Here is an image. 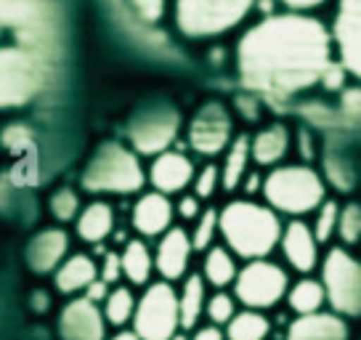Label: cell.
Listing matches in <instances>:
<instances>
[{"instance_id":"52a82bcc","label":"cell","mask_w":361,"mask_h":340,"mask_svg":"<svg viewBox=\"0 0 361 340\" xmlns=\"http://www.w3.org/2000/svg\"><path fill=\"white\" fill-rule=\"evenodd\" d=\"M48 78V56L24 46H0V109L30 104L43 93Z\"/></svg>"},{"instance_id":"d590c367","label":"cell","mask_w":361,"mask_h":340,"mask_svg":"<svg viewBox=\"0 0 361 340\" xmlns=\"http://www.w3.org/2000/svg\"><path fill=\"white\" fill-rule=\"evenodd\" d=\"M224 189V178H221V165H215V162H207L202 168L197 170V176H194V183H192V194H197L200 200H213L215 194Z\"/></svg>"},{"instance_id":"c3c4849f","label":"cell","mask_w":361,"mask_h":340,"mask_svg":"<svg viewBox=\"0 0 361 340\" xmlns=\"http://www.w3.org/2000/svg\"><path fill=\"white\" fill-rule=\"evenodd\" d=\"M109 340H141V338L135 335L133 329H117V332H114V335Z\"/></svg>"},{"instance_id":"603a6c76","label":"cell","mask_w":361,"mask_h":340,"mask_svg":"<svg viewBox=\"0 0 361 340\" xmlns=\"http://www.w3.org/2000/svg\"><path fill=\"white\" fill-rule=\"evenodd\" d=\"M250 165H252V152H250V136L237 133L231 147L226 149L224 162H221V178H224V192H237L247 178Z\"/></svg>"},{"instance_id":"d6986e66","label":"cell","mask_w":361,"mask_h":340,"mask_svg":"<svg viewBox=\"0 0 361 340\" xmlns=\"http://www.w3.org/2000/svg\"><path fill=\"white\" fill-rule=\"evenodd\" d=\"M295 149V136L284 123H269L258 128L250 136V152H252V165L266 170H274L284 165L290 152Z\"/></svg>"},{"instance_id":"484cf974","label":"cell","mask_w":361,"mask_h":340,"mask_svg":"<svg viewBox=\"0 0 361 340\" xmlns=\"http://www.w3.org/2000/svg\"><path fill=\"white\" fill-rule=\"evenodd\" d=\"M202 277L204 282L215 287V290H226V287H234L239 277V263L237 255L226 245H215L204 253L202 261Z\"/></svg>"},{"instance_id":"7bdbcfd3","label":"cell","mask_w":361,"mask_h":340,"mask_svg":"<svg viewBox=\"0 0 361 340\" xmlns=\"http://www.w3.org/2000/svg\"><path fill=\"white\" fill-rule=\"evenodd\" d=\"M263 178H266V173H260V170H250L245 183H242V192L247 194V200H252L255 194H263Z\"/></svg>"},{"instance_id":"836d02e7","label":"cell","mask_w":361,"mask_h":340,"mask_svg":"<svg viewBox=\"0 0 361 340\" xmlns=\"http://www.w3.org/2000/svg\"><path fill=\"white\" fill-rule=\"evenodd\" d=\"M338 239L343 248H353V245L361 242V205L359 202H345L340 207Z\"/></svg>"},{"instance_id":"b9f144b4","label":"cell","mask_w":361,"mask_h":340,"mask_svg":"<svg viewBox=\"0 0 361 340\" xmlns=\"http://www.w3.org/2000/svg\"><path fill=\"white\" fill-rule=\"evenodd\" d=\"M282 6V11H293V13H316L319 8L329 6L332 0H276Z\"/></svg>"},{"instance_id":"cb8c5ba5","label":"cell","mask_w":361,"mask_h":340,"mask_svg":"<svg viewBox=\"0 0 361 340\" xmlns=\"http://www.w3.org/2000/svg\"><path fill=\"white\" fill-rule=\"evenodd\" d=\"M178 308H180V329H197L200 319L207 308V282L202 274H189L178 290Z\"/></svg>"},{"instance_id":"5b68a950","label":"cell","mask_w":361,"mask_h":340,"mask_svg":"<svg viewBox=\"0 0 361 340\" xmlns=\"http://www.w3.org/2000/svg\"><path fill=\"white\" fill-rule=\"evenodd\" d=\"M258 8V0H176L173 22L189 40H210L237 30Z\"/></svg>"},{"instance_id":"30bf717a","label":"cell","mask_w":361,"mask_h":340,"mask_svg":"<svg viewBox=\"0 0 361 340\" xmlns=\"http://www.w3.org/2000/svg\"><path fill=\"white\" fill-rule=\"evenodd\" d=\"M133 332L141 340H173L180 329L178 290L170 282H152L138 298Z\"/></svg>"},{"instance_id":"e0dca14e","label":"cell","mask_w":361,"mask_h":340,"mask_svg":"<svg viewBox=\"0 0 361 340\" xmlns=\"http://www.w3.org/2000/svg\"><path fill=\"white\" fill-rule=\"evenodd\" d=\"M194 255L192 234L183 226H173L168 234L157 239L154 248V269L162 277V282H178L189 277V263Z\"/></svg>"},{"instance_id":"ba28073f","label":"cell","mask_w":361,"mask_h":340,"mask_svg":"<svg viewBox=\"0 0 361 340\" xmlns=\"http://www.w3.org/2000/svg\"><path fill=\"white\" fill-rule=\"evenodd\" d=\"M322 284L327 306L340 317H361V261L343 245H335L322 258Z\"/></svg>"},{"instance_id":"f546056e","label":"cell","mask_w":361,"mask_h":340,"mask_svg":"<svg viewBox=\"0 0 361 340\" xmlns=\"http://www.w3.org/2000/svg\"><path fill=\"white\" fill-rule=\"evenodd\" d=\"M135 306H138V300H135V295L130 293V287H112V293H109V298L104 300V306H102L106 324H112V327H117V329H125L128 322L133 324Z\"/></svg>"},{"instance_id":"7c38bea8","label":"cell","mask_w":361,"mask_h":340,"mask_svg":"<svg viewBox=\"0 0 361 340\" xmlns=\"http://www.w3.org/2000/svg\"><path fill=\"white\" fill-rule=\"evenodd\" d=\"M237 138L234 133V117L224 102H204L192 120L186 125V141L194 154L204 159H213L218 154H226L231 141Z\"/></svg>"},{"instance_id":"f6af8a7d","label":"cell","mask_w":361,"mask_h":340,"mask_svg":"<svg viewBox=\"0 0 361 340\" xmlns=\"http://www.w3.org/2000/svg\"><path fill=\"white\" fill-rule=\"evenodd\" d=\"M109 293H112V290H109V284L102 282V279H96V282H93V284L88 287V290H85V298H88V300H93V303H99V306H102L104 300L109 298Z\"/></svg>"},{"instance_id":"60d3db41","label":"cell","mask_w":361,"mask_h":340,"mask_svg":"<svg viewBox=\"0 0 361 340\" xmlns=\"http://www.w3.org/2000/svg\"><path fill=\"white\" fill-rule=\"evenodd\" d=\"M295 152H298L300 162H305V165H311L316 159V138L308 128H300L295 133Z\"/></svg>"},{"instance_id":"8992f818","label":"cell","mask_w":361,"mask_h":340,"mask_svg":"<svg viewBox=\"0 0 361 340\" xmlns=\"http://www.w3.org/2000/svg\"><path fill=\"white\" fill-rule=\"evenodd\" d=\"M0 27L11 30L19 46L48 56L59 46L56 0H0Z\"/></svg>"},{"instance_id":"277c9868","label":"cell","mask_w":361,"mask_h":340,"mask_svg":"<svg viewBox=\"0 0 361 340\" xmlns=\"http://www.w3.org/2000/svg\"><path fill=\"white\" fill-rule=\"evenodd\" d=\"M147 181L138 154L120 141H106L96 149L80 178L82 189L90 194H135Z\"/></svg>"},{"instance_id":"6da1fadb","label":"cell","mask_w":361,"mask_h":340,"mask_svg":"<svg viewBox=\"0 0 361 340\" xmlns=\"http://www.w3.org/2000/svg\"><path fill=\"white\" fill-rule=\"evenodd\" d=\"M234 64L242 85L269 99H290L314 88L338 91L348 78L335 56L329 24L316 13L260 16L239 37Z\"/></svg>"},{"instance_id":"8fae6325","label":"cell","mask_w":361,"mask_h":340,"mask_svg":"<svg viewBox=\"0 0 361 340\" xmlns=\"http://www.w3.org/2000/svg\"><path fill=\"white\" fill-rule=\"evenodd\" d=\"M180 112L170 104H154L133 114V120L125 128L128 144L135 154L159 157L173 149L180 133Z\"/></svg>"},{"instance_id":"f35d334b","label":"cell","mask_w":361,"mask_h":340,"mask_svg":"<svg viewBox=\"0 0 361 340\" xmlns=\"http://www.w3.org/2000/svg\"><path fill=\"white\" fill-rule=\"evenodd\" d=\"M99 279L106 282L109 287L123 279V258H120V253H104L102 266H99Z\"/></svg>"},{"instance_id":"3957f363","label":"cell","mask_w":361,"mask_h":340,"mask_svg":"<svg viewBox=\"0 0 361 340\" xmlns=\"http://www.w3.org/2000/svg\"><path fill=\"white\" fill-rule=\"evenodd\" d=\"M329 200V186L322 170L305 162H284L266 170L263 178V202L282 218H308Z\"/></svg>"},{"instance_id":"9c48e42d","label":"cell","mask_w":361,"mask_h":340,"mask_svg":"<svg viewBox=\"0 0 361 340\" xmlns=\"http://www.w3.org/2000/svg\"><path fill=\"white\" fill-rule=\"evenodd\" d=\"M290 274L282 263L263 258V261H250L239 269V277L234 282V298L239 306L250 311H269L287 300L290 293Z\"/></svg>"},{"instance_id":"f1b7e54d","label":"cell","mask_w":361,"mask_h":340,"mask_svg":"<svg viewBox=\"0 0 361 340\" xmlns=\"http://www.w3.org/2000/svg\"><path fill=\"white\" fill-rule=\"evenodd\" d=\"M224 332H226V340H269L271 322L263 311L242 308L237 317L228 322V327Z\"/></svg>"},{"instance_id":"8d00e7d4","label":"cell","mask_w":361,"mask_h":340,"mask_svg":"<svg viewBox=\"0 0 361 340\" xmlns=\"http://www.w3.org/2000/svg\"><path fill=\"white\" fill-rule=\"evenodd\" d=\"M48 207H51V216L61 221V224H67V221H75L80 213V197L75 189H69V186H61L56 192L51 194V200H48Z\"/></svg>"},{"instance_id":"4fadbf2b","label":"cell","mask_w":361,"mask_h":340,"mask_svg":"<svg viewBox=\"0 0 361 340\" xmlns=\"http://www.w3.org/2000/svg\"><path fill=\"white\" fill-rule=\"evenodd\" d=\"M327 24L338 64L350 80L361 83V0H335Z\"/></svg>"},{"instance_id":"e575fe53","label":"cell","mask_w":361,"mask_h":340,"mask_svg":"<svg viewBox=\"0 0 361 340\" xmlns=\"http://www.w3.org/2000/svg\"><path fill=\"white\" fill-rule=\"evenodd\" d=\"M322 168H324V181L327 186H335L338 192H350L353 189V170L345 162V157H338V154H324L322 157Z\"/></svg>"},{"instance_id":"7a4b0ae2","label":"cell","mask_w":361,"mask_h":340,"mask_svg":"<svg viewBox=\"0 0 361 340\" xmlns=\"http://www.w3.org/2000/svg\"><path fill=\"white\" fill-rule=\"evenodd\" d=\"M284 221L276 210L258 200H231L221 207V239L245 263L263 261L279 250Z\"/></svg>"},{"instance_id":"d6a6232c","label":"cell","mask_w":361,"mask_h":340,"mask_svg":"<svg viewBox=\"0 0 361 340\" xmlns=\"http://www.w3.org/2000/svg\"><path fill=\"white\" fill-rule=\"evenodd\" d=\"M237 303H239V300L234 298V293L228 295L226 290H218L215 295H210V298H207L204 317L210 319V324H215V327H228V322L239 314Z\"/></svg>"},{"instance_id":"ee69618b","label":"cell","mask_w":361,"mask_h":340,"mask_svg":"<svg viewBox=\"0 0 361 340\" xmlns=\"http://www.w3.org/2000/svg\"><path fill=\"white\" fill-rule=\"evenodd\" d=\"M3 141L8 144V147H22V144H30V133L24 130V125H11L8 130H6V136H3Z\"/></svg>"},{"instance_id":"d4e9b609","label":"cell","mask_w":361,"mask_h":340,"mask_svg":"<svg viewBox=\"0 0 361 340\" xmlns=\"http://www.w3.org/2000/svg\"><path fill=\"white\" fill-rule=\"evenodd\" d=\"M120 258H123V277L133 287H149L152 284V274L157 269H154V253L149 250L144 239H128Z\"/></svg>"},{"instance_id":"7dc6e473","label":"cell","mask_w":361,"mask_h":340,"mask_svg":"<svg viewBox=\"0 0 361 340\" xmlns=\"http://www.w3.org/2000/svg\"><path fill=\"white\" fill-rule=\"evenodd\" d=\"M32 308L37 314H45V311L51 308V300H48V295H45L43 290H37V293L32 295Z\"/></svg>"},{"instance_id":"bcb514c9","label":"cell","mask_w":361,"mask_h":340,"mask_svg":"<svg viewBox=\"0 0 361 340\" xmlns=\"http://www.w3.org/2000/svg\"><path fill=\"white\" fill-rule=\"evenodd\" d=\"M189 340H226V332L215 324H204V327H197L189 335Z\"/></svg>"},{"instance_id":"4316f807","label":"cell","mask_w":361,"mask_h":340,"mask_svg":"<svg viewBox=\"0 0 361 340\" xmlns=\"http://www.w3.org/2000/svg\"><path fill=\"white\" fill-rule=\"evenodd\" d=\"M114 231V210L109 202H90L78 216V237L88 245H102Z\"/></svg>"},{"instance_id":"9a60e30c","label":"cell","mask_w":361,"mask_h":340,"mask_svg":"<svg viewBox=\"0 0 361 340\" xmlns=\"http://www.w3.org/2000/svg\"><path fill=\"white\" fill-rule=\"evenodd\" d=\"M59 338L61 340H109L106 338V319L99 303L85 295L72 298L59 314Z\"/></svg>"},{"instance_id":"4dcf8cb0","label":"cell","mask_w":361,"mask_h":340,"mask_svg":"<svg viewBox=\"0 0 361 340\" xmlns=\"http://www.w3.org/2000/svg\"><path fill=\"white\" fill-rule=\"evenodd\" d=\"M192 245L194 253H207L210 248H215V237H221V210L218 207H204L202 216L194 221Z\"/></svg>"},{"instance_id":"44dd1931","label":"cell","mask_w":361,"mask_h":340,"mask_svg":"<svg viewBox=\"0 0 361 340\" xmlns=\"http://www.w3.org/2000/svg\"><path fill=\"white\" fill-rule=\"evenodd\" d=\"M287 340H348V324L335 311L295 317L287 329Z\"/></svg>"},{"instance_id":"2e32d148","label":"cell","mask_w":361,"mask_h":340,"mask_svg":"<svg viewBox=\"0 0 361 340\" xmlns=\"http://www.w3.org/2000/svg\"><path fill=\"white\" fill-rule=\"evenodd\" d=\"M194 176H197V165L180 149H170L165 154L154 157L147 170V178L152 183V189L165 194V197H170V194H186V189L194 183Z\"/></svg>"},{"instance_id":"1f68e13d","label":"cell","mask_w":361,"mask_h":340,"mask_svg":"<svg viewBox=\"0 0 361 340\" xmlns=\"http://www.w3.org/2000/svg\"><path fill=\"white\" fill-rule=\"evenodd\" d=\"M340 207L343 205L338 200L329 197L327 202L322 205L314 213V221H311V229H314L319 245H329L332 237H338V224H340Z\"/></svg>"},{"instance_id":"74e56055","label":"cell","mask_w":361,"mask_h":340,"mask_svg":"<svg viewBox=\"0 0 361 340\" xmlns=\"http://www.w3.org/2000/svg\"><path fill=\"white\" fill-rule=\"evenodd\" d=\"M135 19L144 24H159L168 11V0H128Z\"/></svg>"},{"instance_id":"7402d4cb","label":"cell","mask_w":361,"mask_h":340,"mask_svg":"<svg viewBox=\"0 0 361 340\" xmlns=\"http://www.w3.org/2000/svg\"><path fill=\"white\" fill-rule=\"evenodd\" d=\"M96 279H99V266L85 253L69 255L67 261L59 266V272L54 274V284H56L59 293L64 295L85 293Z\"/></svg>"},{"instance_id":"ab89813d","label":"cell","mask_w":361,"mask_h":340,"mask_svg":"<svg viewBox=\"0 0 361 340\" xmlns=\"http://www.w3.org/2000/svg\"><path fill=\"white\" fill-rule=\"evenodd\" d=\"M202 200L197 197V194H180L178 197V202H176V216L183 218V221H197V218L202 216Z\"/></svg>"},{"instance_id":"5bb4252c","label":"cell","mask_w":361,"mask_h":340,"mask_svg":"<svg viewBox=\"0 0 361 340\" xmlns=\"http://www.w3.org/2000/svg\"><path fill=\"white\" fill-rule=\"evenodd\" d=\"M279 250H282L284 263L298 272L300 277H311V272H316L322 266V245L316 239L314 229L308 221L303 218H295V221H287L284 224V234L282 242H279Z\"/></svg>"},{"instance_id":"83f0119b","label":"cell","mask_w":361,"mask_h":340,"mask_svg":"<svg viewBox=\"0 0 361 340\" xmlns=\"http://www.w3.org/2000/svg\"><path fill=\"white\" fill-rule=\"evenodd\" d=\"M287 306L295 317H308V314H319L327 306V293L322 279L314 277H300L298 282H293L290 293H287Z\"/></svg>"},{"instance_id":"ac0fdd59","label":"cell","mask_w":361,"mask_h":340,"mask_svg":"<svg viewBox=\"0 0 361 340\" xmlns=\"http://www.w3.org/2000/svg\"><path fill=\"white\" fill-rule=\"evenodd\" d=\"M176 221V202L159 192H144L133 205L130 224L144 239H154L168 234Z\"/></svg>"},{"instance_id":"ffe728a7","label":"cell","mask_w":361,"mask_h":340,"mask_svg":"<svg viewBox=\"0 0 361 340\" xmlns=\"http://www.w3.org/2000/svg\"><path fill=\"white\" fill-rule=\"evenodd\" d=\"M69 237L64 229H43L27 242L24 258L30 272L35 274H56L59 266L67 261Z\"/></svg>"}]
</instances>
